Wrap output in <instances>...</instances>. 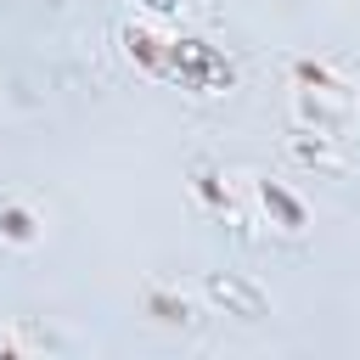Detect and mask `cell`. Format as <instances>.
<instances>
[{"label":"cell","mask_w":360,"mask_h":360,"mask_svg":"<svg viewBox=\"0 0 360 360\" xmlns=\"http://www.w3.org/2000/svg\"><path fill=\"white\" fill-rule=\"evenodd\" d=\"M354 96H360V79H354L343 62H332V56H292V62H287L292 124L349 129V124H354Z\"/></svg>","instance_id":"6da1fadb"},{"label":"cell","mask_w":360,"mask_h":360,"mask_svg":"<svg viewBox=\"0 0 360 360\" xmlns=\"http://www.w3.org/2000/svg\"><path fill=\"white\" fill-rule=\"evenodd\" d=\"M158 84H180L191 96H225L236 84V62L219 45H208L202 34H169V62H163Z\"/></svg>","instance_id":"7a4b0ae2"},{"label":"cell","mask_w":360,"mask_h":360,"mask_svg":"<svg viewBox=\"0 0 360 360\" xmlns=\"http://www.w3.org/2000/svg\"><path fill=\"white\" fill-rule=\"evenodd\" d=\"M287 158L309 174H349L354 169V135L326 124H287Z\"/></svg>","instance_id":"3957f363"},{"label":"cell","mask_w":360,"mask_h":360,"mask_svg":"<svg viewBox=\"0 0 360 360\" xmlns=\"http://www.w3.org/2000/svg\"><path fill=\"white\" fill-rule=\"evenodd\" d=\"M191 197H197L202 214H214V219L231 225L242 242H253V208L236 197V180H231L214 158H197V163H191Z\"/></svg>","instance_id":"277c9868"},{"label":"cell","mask_w":360,"mask_h":360,"mask_svg":"<svg viewBox=\"0 0 360 360\" xmlns=\"http://www.w3.org/2000/svg\"><path fill=\"white\" fill-rule=\"evenodd\" d=\"M202 304L219 309V315H242V321H259V315L270 309L264 287L248 281V276H236V270H208V276H202Z\"/></svg>","instance_id":"5b68a950"},{"label":"cell","mask_w":360,"mask_h":360,"mask_svg":"<svg viewBox=\"0 0 360 360\" xmlns=\"http://www.w3.org/2000/svg\"><path fill=\"white\" fill-rule=\"evenodd\" d=\"M248 191H253V208L270 219V231H281V236H304L309 231V208H304V197L292 186L270 180V174H253Z\"/></svg>","instance_id":"8992f818"},{"label":"cell","mask_w":360,"mask_h":360,"mask_svg":"<svg viewBox=\"0 0 360 360\" xmlns=\"http://www.w3.org/2000/svg\"><path fill=\"white\" fill-rule=\"evenodd\" d=\"M141 304H146V315H152V321H163V326H191V321H197L191 298H186L180 287H163V281H152V287L141 292Z\"/></svg>","instance_id":"52a82bcc"},{"label":"cell","mask_w":360,"mask_h":360,"mask_svg":"<svg viewBox=\"0 0 360 360\" xmlns=\"http://www.w3.org/2000/svg\"><path fill=\"white\" fill-rule=\"evenodd\" d=\"M45 236V219L28 202H0V242L6 248H34Z\"/></svg>","instance_id":"ba28073f"},{"label":"cell","mask_w":360,"mask_h":360,"mask_svg":"<svg viewBox=\"0 0 360 360\" xmlns=\"http://www.w3.org/2000/svg\"><path fill=\"white\" fill-rule=\"evenodd\" d=\"M39 349H51L39 326H0V354H39Z\"/></svg>","instance_id":"9c48e42d"},{"label":"cell","mask_w":360,"mask_h":360,"mask_svg":"<svg viewBox=\"0 0 360 360\" xmlns=\"http://www.w3.org/2000/svg\"><path fill=\"white\" fill-rule=\"evenodd\" d=\"M135 6H141V17H158V22L180 17V0H135Z\"/></svg>","instance_id":"30bf717a"},{"label":"cell","mask_w":360,"mask_h":360,"mask_svg":"<svg viewBox=\"0 0 360 360\" xmlns=\"http://www.w3.org/2000/svg\"><path fill=\"white\" fill-rule=\"evenodd\" d=\"M354 129H360V96H354Z\"/></svg>","instance_id":"8fae6325"}]
</instances>
